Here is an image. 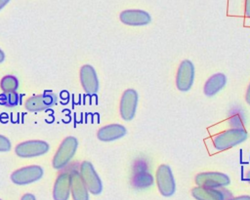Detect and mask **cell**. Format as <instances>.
I'll return each instance as SVG.
<instances>
[{
  "mask_svg": "<svg viewBox=\"0 0 250 200\" xmlns=\"http://www.w3.org/2000/svg\"><path fill=\"white\" fill-rule=\"evenodd\" d=\"M137 103H138V94L133 89L126 90L120 100V114L121 117L129 121L134 118L136 109H137Z\"/></svg>",
  "mask_w": 250,
  "mask_h": 200,
  "instance_id": "30bf717a",
  "label": "cell"
},
{
  "mask_svg": "<svg viewBox=\"0 0 250 200\" xmlns=\"http://www.w3.org/2000/svg\"><path fill=\"white\" fill-rule=\"evenodd\" d=\"M11 147H12V144L10 140L5 136L0 135V152L9 151Z\"/></svg>",
  "mask_w": 250,
  "mask_h": 200,
  "instance_id": "ffe728a7",
  "label": "cell"
},
{
  "mask_svg": "<svg viewBox=\"0 0 250 200\" xmlns=\"http://www.w3.org/2000/svg\"><path fill=\"white\" fill-rule=\"evenodd\" d=\"M0 200H2V199H0Z\"/></svg>",
  "mask_w": 250,
  "mask_h": 200,
  "instance_id": "4316f807",
  "label": "cell"
},
{
  "mask_svg": "<svg viewBox=\"0 0 250 200\" xmlns=\"http://www.w3.org/2000/svg\"><path fill=\"white\" fill-rule=\"evenodd\" d=\"M80 82L83 90L87 94H95L99 90V80L94 67L85 64L80 69Z\"/></svg>",
  "mask_w": 250,
  "mask_h": 200,
  "instance_id": "8fae6325",
  "label": "cell"
},
{
  "mask_svg": "<svg viewBox=\"0 0 250 200\" xmlns=\"http://www.w3.org/2000/svg\"><path fill=\"white\" fill-rule=\"evenodd\" d=\"M9 2L10 0H0V10H2Z\"/></svg>",
  "mask_w": 250,
  "mask_h": 200,
  "instance_id": "d4e9b609",
  "label": "cell"
},
{
  "mask_svg": "<svg viewBox=\"0 0 250 200\" xmlns=\"http://www.w3.org/2000/svg\"><path fill=\"white\" fill-rule=\"evenodd\" d=\"M126 128L120 124H109L102 127L98 133L97 137L102 141H112L118 140L125 136Z\"/></svg>",
  "mask_w": 250,
  "mask_h": 200,
  "instance_id": "9a60e30c",
  "label": "cell"
},
{
  "mask_svg": "<svg viewBox=\"0 0 250 200\" xmlns=\"http://www.w3.org/2000/svg\"><path fill=\"white\" fill-rule=\"evenodd\" d=\"M49 148L50 146L46 141L33 140L19 143L15 148V152L19 157L30 158L44 155L49 151Z\"/></svg>",
  "mask_w": 250,
  "mask_h": 200,
  "instance_id": "5b68a950",
  "label": "cell"
},
{
  "mask_svg": "<svg viewBox=\"0 0 250 200\" xmlns=\"http://www.w3.org/2000/svg\"><path fill=\"white\" fill-rule=\"evenodd\" d=\"M155 179L158 190L163 196L169 197L175 193L176 183L171 168L168 165L163 164L158 167Z\"/></svg>",
  "mask_w": 250,
  "mask_h": 200,
  "instance_id": "8992f818",
  "label": "cell"
},
{
  "mask_svg": "<svg viewBox=\"0 0 250 200\" xmlns=\"http://www.w3.org/2000/svg\"><path fill=\"white\" fill-rule=\"evenodd\" d=\"M191 194L196 200H225L223 191L218 190L217 188L197 185L192 188Z\"/></svg>",
  "mask_w": 250,
  "mask_h": 200,
  "instance_id": "2e32d148",
  "label": "cell"
},
{
  "mask_svg": "<svg viewBox=\"0 0 250 200\" xmlns=\"http://www.w3.org/2000/svg\"><path fill=\"white\" fill-rule=\"evenodd\" d=\"M247 132L243 128H230L216 135L213 140V145L218 150H226L246 140Z\"/></svg>",
  "mask_w": 250,
  "mask_h": 200,
  "instance_id": "7a4b0ae2",
  "label": "cell"
},
{
  "mask_svg": "<svg viewBox=\"0 0 250 200\" xmlns=\"http://www.w3.org/2000/svg\"><path fill=\"white\" fill-rule=\"evenodd\" d=\"M229 178L227 175L219 172H204L195 177V183L198 186L218 188L227 186L229 184Z\"/></svg>",
  "mask_w": 250,
  "mask_h": 200,
  "instance_id": "ba28073f",
  "label": "cell"
},
{
  "mask_svg": "<svg viewBox=\"0 0 250 200\" xmlns=\"http://www.w3.org/2000/svg\"><path fill=\"white\" fill-rule=\"evenodd\" d=\"M245 15L250 18V0H245Z\"/></svg>",
  "mask_w": 250,
  "mask_h": 200,
  "instance_id": "7402d4cb",
  "label": "cell"
},
{
  "mask_svg": "<svg viewBox=\"0 0 250 200\" xmlns=\"http://www.w3.org/2000/svg\"><path fill=\"white\" fill-rule=\"evenodd\" d=\"M245 99H246V102H247L248 104H250V84H249V86H248V88H247Z\"/></svg>",
  "mask_w": 250,
  "mask_h": 200,
  "instance_id": "cb8c5ba5",
  "label": "cell"
},
{
  "mask_svg": "<svg viewBox=\"0 0 250 200\" xmlns=\"http://www.w3.org/2000/svg\"><path fill=\"white\" fill-rule=\"evenodd\" d=\"M56 96L52 92H45L41 95L30 97L26 100L24 106L28 111H42L52 107L56 103Z\"/></svg>",
  "mask_w": 250,
  "mask_h": 200,
  "instance_id": "9c48e42d",
  "label": "cell"
},
{
  "mask_svg": "<svg viewBox=\"0 0 250 200\" xmlns=\"http://www.w3.org/2000/svg\"><path fill=\"white\" fill-rule=\"evenodd\" d=\"M228 200H250V196L249 195H241V196H237V197H233Z\"/></svg>",
  "mask_w": 250,
  "mask_h": 200,
  "instance_id": "603a6c76",
  "label": "cell"
},
{
  "mask_svg": "<svg viewBox=\"0 0 250 200\" xmlns=\"http://www.w3.org/2000/svg\"><path fill=\"white\" fill-rule=\"evenodd\" d=\"M193 79H194V67L192 62L188 60H183L180 63L177 70V75H176L177 88L183 92L188 91L193 84Z\"/></svg>",
  "mask_w": 250,
  "mask_h": 200,
  "instance_id": "52a82bcc",
  "label": "cell"
},
{
  "mask_svg": "<svg viewBox=\"0 0 250 200\" xmlns=\"http://www.w3.org/2000/svg\"><path fill=\"white\" fill-rule=\"evenodd\" d=\"M0 88L5 94L15 93L19 88V80L14 75H6L0 81Z\"/></svg>",
  "mask_w": 250,
  "mask_h": 200,
  "instance_id": "ac0fdd59",
  "label": "cell"
},
{
  "mask_svg": "<svg viewBox=\"0 0 250 200\" xmlns=\"http://www.w3.org/2000/svg\"><path fill=\"white\" fill-rule=\"evenodd\" d=\"M78 147V140L75 137H66L60 144L54 158L52 165L56 170L63 169L73 158Z\"/></svg>",
  "mask_w": 250,
  "mask_h": 200,
  "instance_id": "6da1fadb",
  "label": "cell"
},
{
  "mask_svg": "<svg viewBox=\"0 0 250 200\" xmlns=\"http://www.w3.org/2000/svg\"><path fill=\"white\" fill-rule=\"evenodd\" d=\"M70 196V173H61L54 183L53 199L54 200H68Z\"/></svg>",
  "mask_w": 250,
  "mask_h": 200,
  "instance_id": "7c38bea8",
  "label": "cell"
},
{
  "mask_svg": "<svg viewBox=\"0 0 250 200\" xmlns=\"http://www.w3.org/2000/svg\"><path fill=\"white\" fill-rule=\"evenodd\" d=\"M70 194L73 200H89V190L76 170L70 172Z\"/></svg>",
  "mask_w": 250,
  "mask_h": 200,
  "instance_id": "4fadbf2b",
  "label": "cell"
},
{
  "mask_svg": "<svg viewBox=\"0 0 250 200\" xmlns=\"http://www.w3.org/2000/svg\"><path fill=\"white\" fill-rule=\"evenodd\" d=\"M42 167L37 165L25 166L14 171L11 174V180L18 185H25L39 180L43 177Z\"/></svg>",
  "mask_w": 250,
  "mask_h": 200,
  "instance_id": "277c9868",
  "label": "cell"
},
{
  "mask_svg": "<svg viewBox=\"0 0 250 200\" xmlns=\"http://www.w3.org/2000/svg\"><path fill=\"white\" fill-rule=\"evenodd\" d=\"M21 200H36V198L32 193H25L21 196Z\"/></svg>",
  "mask_w": 250,
  "mask_h": 200,
  "instance_id": "44dd1931",
  "label": "cell"
},
{
  "mask_svg": "<svg viewBox=\"0 0 250 200\" xmlns=\"http://www.w3.org/2000/svg\"><path fill=\"white\" fill-rule=\"evenodd\" d=\"M78 172L89 192L94 195H99L103 190V183L92 163L89 161L82 162Z\"/></svg>",
  "mask_w": 250,
  "mask_h": 200,
  "instance_id": "3957f363",
  "label": "cell"
},
{
  "mask_svg": "<svg viewBox=\"0 0 250 200\" xmlns=\"http://www.w3.org/2000/svg\"><path fill=\"white\" fill-rule=\"evenodd\" d=\"M120 20L128 25H145L150 22V16L142 10H126L120 14Z\"/></svg>",
  "mask_w": 250,
  "mask_h": 200,
  "instance_id": "5bb4252c",
  "label": "cell"
},
{
  "mask_svg": "<svg viewBox=\"0 0 250 200\" xmlns=\"http://www.w3.org/2000/svg\"><path fill=\"white\" fill-rule=\"evenodd\" d=\"M20 97L17 92L15 93H10V94H1L0 95V104L9 106V107H14L18 105L19 103Z\"/></svg>",
  "mask_w": 250,
  "mask_h": 200,
  "instance_id": "d6986e66",
  "label": "cell"
},
{
  "mask_svg": "<svg viewBox=\"0 0 250 200\" xmlns=\"http://www.w3.org/2000/svg\"><path fill=\"white\" fill-rule=\"evenodd\" d=\"M226 84V76L222 73L212 75L205 83L204 93L207 96H213L217 94Z\"/></svg>",
  "mask_w": 250,
  "mask_h": 200,
  "instance_id": "e0dca14e",
  "label": "cell"
},
{
  "mask_svg": "<svg viewBox=\"0 0 250 200\" xmlns=\"http://www.w3.org/2000/svg\"><path fill=\"white\" fill-rule=\"evenodd\" d=\"M4 60H5V54H4V52L0 49V63L3 62Z\"/></svg>",
  "mask_w": 250,
  "mask_h": 200,
  "instance_id": "484cf974",
  "label": "cell"
}]
</instances>
